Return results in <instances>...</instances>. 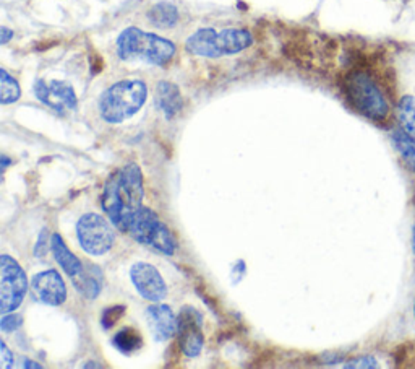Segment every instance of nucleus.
Returning a JSON list of instances; mask_svg holds the SVG:
<instances>
[{
	"label": "nucleus",
	"mask_w": 415,
	"mask_h": 369,
	"mask_svg": "<svg viewBox=\"0 0 415 369\" xmlns=\"http://www.w3.org/2000/svg\"><path fill=\"white\" fill-rule=\"evenodd\" d=\"M34 94L41 103L52 107L58 114H64L65 109H75L78 105L71 85L62 82V80H52L51 83H46L44 80H36Z\"/></svg>",
	"instance_id": "obj_12"
},
{
	"label": "nucleus",
	"mask_w": 415,
	"mask_h": 369,
	"mask_svg": "<svg viewBox=\"0 0 415 369\" xmlns=\"http://www.w3.org/2000/svg\"><path fill=\"white\" fill-rule=\"evenodd\" d=\"M51 251V238H49V229L43 228L41 229L38 241H36L34 246V257H44L47 252Z\"/></svg>",
	"instance_id": "obj_23"
},
{
	"label": "nucleus",
	"mask_w": 415,
	"mask_h": 369,
	"mask_svg": "<svg viewBox=\"0 0 415 369\" xmlns=\"http://www.w3.org/2000/svg\"><path fill=\"white\" fill-rule=\"evenodd\" d=\"M412 321L415 324V298H414V303H412Z\"/></svg>",
	"instance_id": "obj_32"
},
{
	"label": "nucleus",
	"mask_w": 415,
	"mask_h": 369,
	"mask_svg": "<svg viewBox=\"0 0 415 369\" xmlns=\"http://www.w3.org/2000/svg\"><path fill=\"white\" fill-rule=\"evenodd\" d=\"M21 89L20 85L5 69H0V101L2 105H10L18 101Z\"/></svg>",
	"instance_id": "obj_21"
},
{
	"label": "nucleus",
	"mask_w": 415,
	"mask_h": 369,
	"mask_svg": "<svg viewBox=\"0 0 415 369\" xmlns=\"http://www.w3.org/2000/svg\"><path fill=\"white\" fill-rule=\"evenodd\" d=\"M125 314V306H111V308H106L101 314V326L104 330H111L112 327L115 326L117 322L124 317Z\"/></svg>",
	"instance_id": "obj_22"
},
{
	"label": "nucleus",
	"mask_w": 415,
	"mask_h": 369,
	"mask_svg": "<svg viewBox=\"0 0 415 369\" xmlns=\"http://www.w3.org/2000/svg\"><path fill=\"white\" fill-rule=\"evenodd\" d=\"M373 361L372 358H359L354 359L352 363H347L346 368H370V366H375V363H370Z\"/></svg>",
	"instance_id": "obj_26"
},
{
	"label": "nucleus",
	"mask_w": 415,
	"mask_h": 369,
	"mask_svg": "<svg viewBox=\"0 0 415 369\" xmlns=\"http://www.w3.org/2000/svg\"><path fill=\"white\" fill-rule=\"evenodd\" d=\"M144 197L143 174L138 165L130 163L112 174L104 186L101 207L111 223L122 233H128L135 213L142 209Z\"/></svg>",
	"instance_id": "obj_2"
},
{
	"label": "nucleus",
	"mask_w": 415,
	"mask_h": 369,
	"mask_svg": "<svg viewBox=\"0 0 415 369\" xmlns=\"http://www.w3.org/2000/svg\"><path fill=\"white\" fill-rule=\"evenodd\" d=\"M148 20L157 28H172L179 21V10L174 3L159 2L148 10Z\"/></svg>",
	"instance_id": "obj_18"
},
{
	"label": "nucleus",
	"mask_w": 415,
	"mask_h": 369,
	"mask_svg": "<svg viewBox=\"0 0 415 369\" xmlns=\"http://www.w3.org/2000/svg\"><path fill=\"white\" fill-rule=\"evenodd\" d=\"M76 238L87 254L104 255L111 251L114 244V229L101 215L87 213L76 223Z\"/></svg>",
	"instance_id": "obj_9"
},
{
	"label": "nucleus",
	"mask_w": 415,
	"mask_h": 369,
	"mask_svg": "<svg viewBox=\"0 0 415 369\" xmlns=\"http://www.w3.org/2000/svg\"><path fill=\"white\" fill-rule=\"evenodd\" d=\"M146 96V83L142 80H122L99 96V114L106 123L120 124L142 109Z\"/></svg>",
	"instance_id": "obj_5"
},
{
	"label": "nucleus",
	"mask_w": 415,
	"mask_h": 369,
	"mask_svg": "<svg viewBox=\"0 0 415 369\" xmlns=\"http://www.w3.org/2000/svg\"><path fill=\"white\" fill-rule=\"evenodd\" d=\"M0 160H2V169H7V166L12 163V160L7 155H0Z\"/></svg>",
	"instance_id": "obj_29"
},
{
	"label": "nucleus",
	"mask_w": 415,
	"mask_h": 369,
	"mask_svg": "<svg viewBox=\"0 0 415 369\" xmlns=\"http://www.w3.org/2000/svg\"><path fill=\"white\" fill-rule=\"evenodd\" d=\"M23 324V317L20 314H2V321H0V328L2 332H15Z\"/></svg>",
	"instance_id": "obj_24"
},
{
	"label": "nucleus",
	"mask_w": 415,
	"mask_h": 369,
	"mask_svg": "<svg viewBox=\"0 0 415 369\" xmlns=\"http://www.w3.org/2000/svg\"><path fill=\"white\" fill-rule=\"evenodd\" d=\"M31 290L36 298L49 306H60L67 299V286L57 270H44L31 280Z\"/></svg>",
	"instance_id": "obj_13"
},
{
	"label": "nucleus",
	"mask_w": 415,
	"mask_h": 369,
	"mask_svg": "<svg viewBox=\"0 0 415 369\" xmlns=\"http://www.w3.org/2000/svg\"><path fill=\"white\" fill-rule=\"evenodd\" d=\"M13 38V31L8 30L7 26L0 28V44H7Z\"/></svg>",
	"instance_id": "obj_27"
},
{
	"label": "nucleus",
	"mask_w": 415,
	"mask_h": 369,
	"mask_svg": "<svg viewBox=\"0 0 415 369\" xmlns=\"http://www.w3.org/2000/svg\"><path fill=\"white\" fill-rule=\"evenodd\" d=\"M130 278L139 296L151 303H159L168 295V286L155 265L137 262L130 268Z\"/></svg>",
	"instance_id": "obj_11"
},
{
	"label": "nucleus",
	"mask_w": 415,
	"mask_h": 369,
	"mask_svg": "<svg viewBox=\"0 0 415 369\" xmlns=\"http://www.w3.org/2000/svg\"><path fill=\"white\" fill-rule=\"evenodd\" d=\"M71 282L75 290L87 299H96L102 290V273L98 265L83 264V270Z\"/></svg>",
	"instance_id": "obj_15"
},
{
	"label": "nucleus",
	"mask_w": 415,
	"mask_h": 369,
	"mask_svg": "<svg viewBox=\"0 0 415 369\" xmlns=\"http://www.w3.org/2000/svg\"><path fill=\"white\" fill-rule=\"evenodd\" d=\"M347 100L365 118L378 124H388L396 118L394 112V78L380 75L375 70L355 69L344 78Z\"/></svg>",
	"instance_id": "obj_1"
},
{
	"label": "nucleus",
	"mask_w": 415,
	"mask_h": 369,
	"mask_svg": "<svg viewBox=\"0 0 415 369\" xmlns=\"http://www.w3.org/2000/svg\"><path fill=\"white\" fill-rule=\"evenodd\" d=\"M0 361H2V368L13 366V353L3 340L0 341Z\"/></svg>",
	"instance_id": "obj_25"
},
{
	"label": "nucleus",
	"mask_w": 415,
	"mask_h": 369,
	"mask_svg": "<svg viewBox=\"0 0 415 369\" xmlns=\"http://www.w3.org/2000/svg\"><path fill=\"white\" fill-rule=\"evenodd\" d=\"M175 44L169 39L146 33L135 26L124 30L117 38V56L122 61H143L151 65L164 67L172 61Z\"/></svg>",
	"instance_id": "obj_3"
},
{
	"label": "nucleus",
	"mask_w": 415,
	"mask_h": 369,
	"mask_svg": "<svg viewBox=\"0 0 415 369\" xmlns=\"http://www.w3.org/2000/svg\"><path fill=\"white\" fill-rule=\"evenodd\" d=\"M112 345H114L120 353L130 355L142 348L143 339H142V335L135 330V328L125 327L114 335V339H112Z\"/></svg>",
	"instance_id": "obj_19"
},
{
	"label": "nucleus",
	"mask_w": 415,
	"mask_h": 369,
	"mask_svg": "<svg viewBox=\"0 0 415 369\" xmlns=\"http://www.w3.org/2000/svg\"><path fill=\"white\" fill-rule=\"evenodd\" d=\"M21 366H23V368H36V369H41V368H43L39 363H34L33 359H23V363H21Z\"/></svg>",
	"instance_id": "obj_28"
},
{
	"label": "nucleus",
	"mask_w": 415,
	"mask_h": 369,
	"mask_svg": "<svg viewBox=\"0 0 415 369\" xmlns=\"http://www.w3.org/2000/svg\"><path fill=\"white\" fill-rule=\"evenodd\" d=\"M254 43L250 31L243 28H225L218 33L213 28H201L187 39V51L201 57L232 56L250 48Z\"/></svg>",
	"instance_id": "obj_6"
},
{
	"label": "nucleus",
	"mask_w": 415,
	"mask_h": 369,
	"mask_svg": "<svg viewBox=\"0 0 415 369\" xmlns=\"http://www.w3.org/2000/svg\"><path fill=\"white\" fill-rule=\"evenodd\" d=\"M0 313L8 314L23 303L28 291V278L20 264L7 254L0 257Z\"/></svg>",
	"instance_id": "obj_8"
},
{
	"label": "nucleus",
	"mask_w": 415,
	"mask_h": 369,
	"mask_svg": "<svg viewBox=\"0 0 415 369\" xmlns=\"http://www.w3.org/2000/svg\"><path fill=\"white\" fill-rule=\"evenodd\" d=\"M394 78V112L399 127L415 140V48L399 52L392 65Z\"/></svg>",
	"instance_id": "obj_4"
},
{
	"label": "nucleus",
	"mask_w": 415,
	"mask_h": 369,
	"mask_svg": "<svg viewBox=\"0 0 415 369\" xmlns=\"http://www.w3.org/2000/svg\"><path fill=\"white\" fill-rule=\"evenodd\" d=\"M179 322V344L180 350L185 357L195 358L201 353L203 344H205V337H203L201 326L203 316L197 309L185 306L177 316Z\"/></svg>",
	"instance_id": "obj_10"
},
{
	"label": "nucleus",
	"mask_w": 415,
	"mask_h": 369,
	"mask_svg": "<svg viewBox=\"0 0 415 369\" xmlns=\"http://www.w3.org/2000/svg\"><path fill=\"white\" fill-rule=\"evenodd\" d=\"M85 368L89 369V368H102V366H101V364H98V363H93V361H91V363H87V364H85Z\"/></svg>",
	"instance_id": "obj_31"
},
{
	"label": "nucleus",
	"mask_w": 415,
	"mask_h": 369,
	"mask_svg": "<svg viewBox=\"0 0 415 369\" xmlns=\"http://www.w3.org/2000/svg\"><path fill=\"white\" fill-rule=\"evenodd\" d=\"M51 251L56 262L60 265L62 270H65V273L70 278L76 277L83 270V262H80L78 257H75V254L69 249V246L65 244L58 233H54L51 236Z\"/></svg>",
	"instance_id": "obj_17"
},
{
	"label": "nucleus",
	"mask_w": 415,
	"mask_h": 369,
	"mask_svg": "<svg viewBox=\"0 0 415 369\" xmlns=\"http://www.w3.org/2000/svg\"><path fill=\"white\" fill-rule=\"evenodd\" d=\"M392 140H394V145H396V148H398V151L401 153V156L404 158L405 165H407L412 171H415V140L414 138L410 137L405 130L399 127L394 132Z\"/></svg>",
	"instance_id": "obj_20"
},
{
	"label": "nucleus",
	"mask_w": 415,
	"mask_h": 369,
	"mask_svg": "<svg viewBox=\"0 0 415 369\" xmlns=\"http://www.w3.org/2000/svg\"><path fill=\"white\" fill-rule=\"evenodd\" d=\"M410 244H412V251H414V255H415V224L412 228V236H410Z\"/></svg>",
	"instance_id": "obj_30"
},
{
	"label": "nucleus",
	"mask_w": 415,
	"mask_h": 369,
	"mask_svg": "<svg viewBox=\"0 0 415 369\" xmlns=\"http://www.w3.org/2000/svg\"><path fill=\"white\" fill-rule=\"evenodd\" d=\"M128 233L139 244L151 247L164 255H174L177 251V241L172 231L148 207H142L135 213Z\"/></svg>",
	"instance_id": "obj_7"
},
{
	"label": "nucleus",
	"mask_w": 415,
	"mask_h": 369,
	"mask_svg": "<svg viewBox=\"0 0 415 369\" xmlns=\"http://www.w3.org/2000/svg\"><path fill=\"white\" fill-rule=\"evenodd\" d=\"M156 105L162 111L166 119H174L182 111L183 101L177 85L170 82H159L156 88Z\"/></svg>",
	"instance_id": "obj_16"
},
{
	"label": "nucleus",
	"mask_w": 415,
	"mask_h": 369,
	"mask_svg": "<svg viewBox=\"0 0 415 369\" xmlns=\"http://www.w3.org/2000/svg\"><path fill=\"white\" fill-rule=\"evenodd\" d=\"M146 321L150 326L153 337L157 341H166L172 337L177 335L179 332V322L177 316L174 314V310L166 304H155L150 306L146 309Z\"/></svg>",
	"instance_id": "obj_14"
}]
</instances>
